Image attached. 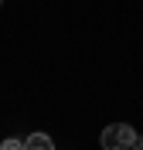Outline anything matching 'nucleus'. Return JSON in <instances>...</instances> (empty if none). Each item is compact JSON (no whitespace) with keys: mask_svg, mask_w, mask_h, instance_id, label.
<instances>
[{"mask_svg":"<svg viewBox=\"0 0 143 150\" xmlns=\"http://www.w3.org/2000/svg\"><path fill=\"white\" fill-rule=\"evenodd\" d=\"M136 140V130L130 123H109L102 130V147L106 150H130Z\"/></svg>","mask_w":143,"mask_h":150,"instance_id":"f257e3e1","label":"nucleus"},{"mask_svg":"<svg viewBox=\"0 0 143 150\" xmlns=\"http://www.w3.org/2000/svg\"><path fill=\"white\" fill-rule=\"evenodd\" d=\"M24 150H55V143H51L48 133H31L24 140Z\"/></svg>","mask_w":143,"mask_h":150,"instance_id":"f03ea898","label":"nucleus"},{"mask_svg":"<svg viewBox=\"0 0 143 150\" xmlns=\"http://www.w3.org/2000/svg\"><path fill=\"white\" fill-rule=\"evenodd\" d=\"M0 150H24V140H17V137H7V140L0 143Z\"/></svg>","mask_w":143,"mask_h":150,"instance_id":"7ed1b4c3","label":"nucleus"},{"mask_svg":"<svg viewBox=\"0 0 143 150\" xmlns=\"http://www.w3.org/2000/svg\"><path fill=\"white\" fill-rule=\"evenodd\" d=\"M130 150H143V137H140V133H136V140H133V147H130Z\"/></svg>","mask_w":143,"mask_h":150,"instance_id":"20e7f679","label":"nucleus"},{"mask_svg":"<svg viewBox=\"0 0 143 150\" xmlns=\"http://www.w3.org/2000/svg\"><path fill=\"white\" fill-rule=\"evenodd\" d=\"M0 4H4V0H0Z\"/></svg>","mask_w":143,"mask_h":150,"instance_id":"39448f33","label":"nucleus"}]
</instances>
